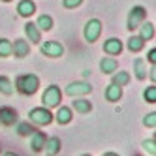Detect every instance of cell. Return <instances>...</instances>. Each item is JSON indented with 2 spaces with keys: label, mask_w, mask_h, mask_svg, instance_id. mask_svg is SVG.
Segmentation results:
<instances>
[{
  "label": "cell",
  "mask_w": 156,
  "mask_h": 156,
  "mask_svg": "<svg viewBox=\"0 0 156 156\" xmlns=\"http://www.w3.org/2000/svg\"><path fill=\"white\" fill-rule=\"evenodd\" d=\"M17 12H19V15L28 17L36 12V6H34L32 0H23V2H19V6H17Z\"/></svg>",
  "instance_id": "30bf717a"
},
{
  "label": "cell",
  "mask_w": 156,
  "mask_h": 156,
  "mask_svg": "<svg viewBox=\"0 0 156 156\" xmlns=\"http://www.w3.org/2000/svg\"><path fill=\"white\" fill-rule=\"evenodd\" d=\"M17 120V115H15V111L13 109H9V107H2L0 109V122H4V124H13V122Z\"/></svg>",
  "instance_id": "8fae6325"
},
{
  "label": "cell",
  "mask_w": 156,
  "mask_h": 156,
  "mask_svg": "<svg viewBox=\"0 0 156 156\" xmlns=\"http://www.w3.org/2000/svg\"><path fill=\"white\" fill-rule=\"evenodd\" d=\"M57 120H58V124H68L72 120V111L68 107H60L57 113Z\"/></svg>",
  "instance_id": "e0dca14e"
},
{
  "label": "cell",
  "mask_w": 156,
  "mask_h": 156,
  "mask_svg": "<svg viewBox=\"0 0 156 156\" xmlns=\"http://www.w3.org/2000/svg\"><path fill=\"white\" fill-rule=\"evenodd\" d=\"M145 8H141V6H136V8H132V12H130V15H128V28L130 30H133V28H137L139 27V23L145 19Z\"/></svg>",
  "instance_id": "8992f818"
},
{
  "label": "cell",
  "mask_w": 156,
  "mask_h": 156,
  "mask_svg": "<svg viewBox=\"0 0 156 156\" xmlns=\"http://www.w3.org/2000/svg\"><path fill=\"white\" fill-rule=\"evenodd\" d=\"M41 53L45 55V57L58 58V57H62L64 49H62V45H60L58 41H45V43L41 45Z\"/></svg>",
  "instance_id": "5b68a950"
},
{
  "label": "cell",
  "mask_w": 156,
  "mask_h": 156,
  "mask_svg": "<svg viewBox=\"0 0 156 156\" xmlns=\"http://www.w3.org/2000/svg\"><path fill=\"white\" fill-rule=\"evenodd\" d=\"M60 90H58V87H55V85H51V87H47V90L43 92V96H41V102H43V105L45 107H57L58 105V102H60Z\"/></svg>",
  "instance_id": "7a4b0ae2"
},
{
  "label": "cell",
  "mask_w": 156,
  "mask_h": 156,
  "mask_svg": "<svg viewBox=\"0 0 156 156\" xmlns=\"http://www.w3.org/2000/svg\"><path fill=\"white\" fill-rule=\"evenodd\" d=\"M145 100H147V102L149 104H156V87L152 85V87H149L147 88V90H145Z\"/></svg>",
  "instance_id": "484cf974"
},
{
  "label": "cell",
  "mask_w": 156,
  "mask_h": 156,
  "mask_svg": "<svg viewBox=\"0 0 156 156\" xmlns=\"http://www.w3.org/2000/svg\"><path fill=\"white\" fill-rule=\"evenodd\" d=\"M13 53H15V57H19V58L27 57V55H28V43L25 40H17L13 43Z\"/></svg>",
  "instance_id": "5bb4252c"
},
{
  "label": "cell",
  "mask_w": 156,
  "mask_h": 156,
  "mask_svg": "<svg viewBox=\"0 0 156 156\" xmlns=\"http://www.w3.org/2000/svg\"><path fill=\"white\" fill-rule=\"evenodd\" d=\"M0 92L9 96V94H13V85L12 81L8 79V77H0Z\"/></svg>",
  "instance_id": "ffe728a7"
},
{
  "label": "cell",
  "mask_w": 156,
  "mask_h": 156,
  "mask_svg": "<svg viewBox=\"0 0 156 156\" xmlns=\"http://www.w3.org/2000/svg\"><path fill=\"white\" fill-rule=\"evenodd\" d=\"M43 147H45V152L47 154H57L60 151V141H58V137H51V139L45 141Z\"/></svg>",
  "instance_id": "2e32d148"
},
{
  "label": "cell",
  "mask_w": 156,
  "mask_h": 156,
  "mask_svg": "<svg viewBox=\"0 0 156 156\" xmlns=\"http://www.w3.org/2000/svg\"><path fill=\"white\" fill-rule=\"evenodd\" d=\"M104 51H105L107 55H119V53L122 51V43H120V40H117V38H109V40L104 43Z\"/></svg>",
  "instance_id": "9c48e42d"
},
{
  "label": "cell",
  "mask_w": 156,
  "mask_h": 156,
  "mask_svg": "<svg viewBox=\"0 0 156 156\" xmlns=\"http://www.w3.org/2000/svg\"><path fill=\"white\" fill-rule=\"evenodd\" d=\"M100 68H102L104 73H113L119 68V62L115 58H104L102 62H100Z\"/></svg>",
  "instance_id": "9a60e30c"
},
{
  "label": "cell",
  "mask_w": 156,
  "mask_h": 156,
  "mask_svg": "<svg viewBox=\"0 0 156 156\" xmlns=\"http://www.w3.org/2000/svg\"><path fill=\"white\" fill-rule=\"evenodd\" d=\"M128 49L130 51H141L143 49V40L139 36H133L128 40Z\"/></svg>",
  "instance_id": "d4e9b609"
},
{
  "label": "cell",
  "mask_w": 156,
  "mask_h": 156,
  "mask_svg": "<svg viewBox=\"0 0 156 156\" xmlns=\"http://www.w3.org/2000/svg\"><path fill=\"white\" fill-rule=\"evenodd\" d=\"M100 32H102V23H100L98 19H90L87 23V27H85V40L88 43L96 41L98 36H100Z\"/></svg>",
  "instance_id": "277c9868"
},
{
  "label": "cell",
  "mask_w": 156,
  "mask_h": 156,
  "mask_svg": "<svg viewBox=\"0 0 156 156\" xmlns=\"http://www.w3.org/2000/svg\"><path fill=\"white\" fill-rule=\"evenodd\" d=\"M73 109L79 111V113H88V111L92 109V104L87 102V100H75V102H73Z\"/></svg>",
  "instance_id": "d6986e66"
},
{
  "label": "cell",
  "mask_w": 156,
  "mask_h": 156,
  "mask_svg": "<svg viewBox=\"0 0 156 156\" xmlns=\"http://www.w3.org/2000/svg\"><path fill=\"white\" fill-rule=\"evenodd\" d=\"M143 147H145V151H147L149 154H154V152H156V149H154V147H156L154 139H147V141L143 143Z\"/></svg>",
  "instance_id": "f1b7e54d"
},
{
  "label": "cell",
  "mask_w": 156,
  "mask_h": 156,
  "mask_svg": "<svg viewBox=\"0 0 156 156\" xmlns=\"http://www.w3.org/2000/svg\"><path fill=\"white\" fill-rule=\"evenodd\" d=\"M25 32H27V36H28V40H30L32 43H38V41H40V28H38V25L27 23V25H25Z\"/></svg>",
  "instance_id": "4fadbf2b"
},
{
  "label": "cell",
  "mask_w": 156,
  "mask_h": 156,
  "mask_svg": "<svg viewBox=\"0 0 156 156\" xmlns=\"http://www.w3.org/2000/svg\"><path fill=\"white\" fill-rule=\"evenodd\" d=\"M13 53V45L9 40H0V57H9Z\"/></svg>",
  "instance_id": "44dd1931"
},
{
  "label": "cell",
  "mask_w": 156,
  "mask_h": 156,
  "mask_svg": "<svg viewBox=\"0 0 156 156\" xmlns=\"http://www.w3.org/2000/svg\"><path fill=\"white\" fill-rule=\"evenodd\" d=\"M17 132H19V136H30V133L34 132V128H32L30 124H27V122H23V124H19Z\"/></svg>",
  "instance_id": "4316f807"
},
{
  "label": "cell",
  "mask_w": 156,
  "mask_h": 156,
  "mask_svg": "<svg viewBox=\"0 0 156 156\" xmlns=\"http://www.w3.org/2000/svg\"><path fill=\"white\" fill-rule=\"evenodd\" d=\"M28 117H30V120H32V122H36V124H41V126H47L49 122L53 120V115L49 113L47 109H43V107H36V109H32Z\"/></svg>",
  "instance_id": "3957f363"
},
{
  "label": "cell",
  "mask_w": 156,
  "mask_h": 156,
  "mask_svg": "<svg viewBox=\"0 0 156 156\" xmlns=\"http://www.w3.org/2000/svg\"><path fill=\"white\" fill-rule=\"evenodd\" d=\"M128 81H130V75H128L126 72H119V73L113 75V83L119 85V87H124Z\"/></svg>",
  "instance_id": "cb8c5ba5"
},
{
  "label": "cell",
  "mask_w": 156,
  "mask_h": 156,
  "mask_svg": "<svg viewBox=\"0 0 156 156\" xmlns=\"http://www.w3.org/2000/svg\"><path fill=\"white\" fill-rule=\"evenodd\" d=\"M32 141H30V147L34 152H41L43 151V145H45V136L41 132H32Z\"/></svg>",
  "instance_id": "ba28073f"
},
{
  "label": "cell",
  "mask_w": 156,
  "mask_h": 156,
  "mask_svg": "<svg viewBox=\"0 0 156 156\" xmlns=\"http://www.w3.org/2000/svg\"><path fill=\"white\" fill-rule=\"evenodd\" d=\"M81 2H83V0H64V6L66 8H77Z\"/></svg>",
  "instance_id": "f546056e"
},
{
  "label": "cell",
  "mask_w": 156,
  "mask_h": 156,
  "mask_svg": "<svg viewBox=\"0 0 156 156\" xmlns=\"http://www.w3.org/2000/svg\"><path fill=\"white\" fill-rule=\"evenodd\" d=\"M90 90H92V87L88 85V83H83V81L72 83V85L66 87V92H68L70 96H83V94H88Z\"/></svg>",
  "instance_id": "52a82bcc"
},
{
  "label": "cell",
  "mask_w": 156,
  "mask_h": 156,
  "mask_svg": "<svg viewBox=\"0 0 156 156\" xmlns=\"http://www.w3.org/2000/svg\"><path fill=\"white\" fill-rule=\"evenodd\" d=\"M152 36H154V25H152V23H145V25L141 27V36H139V38H141L143 41H149Z\"/></svg>",
  "instance_id": "ac0fdd59"
},
{
  "label": "cell",
  "mask_w": 156,
  "mask_h": 156,
  "mask_svg": "<svg viewBox=\"0 0 156 156\" xmlns=\"http://www.w3.org/2000/svg\"><path fill=\"white\" fill-rule=\"evenodd\" d=\"M143 124H145V126H151V128H154V126H156V113H149V115H145V119H143Z\"/></svg>",
  "instance_id": "83f0119b"
},
{
  "label": "cell",
  "mask_w": 156,
  "mask_h": 156,
  "mask_svg": "<svg viewBox=\"0 0 156 156\" xmlns=\"http://www.w3.org/2000/svg\"><path fill=\"white\" fill-rule=\"evenodd\" d=\"M133 70H136L137 79H145V77H147V70H145V62H143L141 58H137L136 62H133Z\"/></svg>",
  "instance_id": "7402d4cb"
},
{
  "label": "cell",
  "mask_w": 156,
  "mask_h": 156,
  "mask_svg": "<svg viewBox=\"0 0 156 156\" xmlns=\"http://www.w3.org/2000/svg\"><path fill=\"white\" fill-rule=\"evenodd\" d=\"M149 60H151L152 64L156 62V49H151V51H149Z\"/></svg>",
  "instance_id": "4dcf8cb0"
},
{
  "label": "cell",
  "mask_w": 156,
  "mask_h": 156,
  "mask_svg": "<svg viewBox=\"0 0 156 156\" xmlns=\"http://www.w3.org/2000/svg\"><path fill=\"white\" fill-rule=\"evenodd\" d=\"M40 87V79L34 73H28V75H21L17 79V90L21 94H34Z\"/></svg>",
  "instance_id": "6da1fadb"
},
{
  "label": "cell",
  "mask_w": 156,
  "mask_h": 156,
  "mask_svg": "<svg viewBox=\"0 0 156 156\" xmlns=\"http://www.w3.org/2000/svg\"><path fill=\"white\" fill-rule=\"evenodd\" d=\"M38 28H41V30H51L53 28V19L49 15H40V19H38Z\"/></svg>",
  "instance_id": "603a6c76"
},
{
  "label": "cell",
  "mask_w": 156,
  "mask_h": 156,
  "mask_svg": "<svg viewBox=\"0 0 156 156\" xmlns=\"http://www.w3.org/2000/svg\"><path fill=\"white\" fill-rule=\"evenodd\" d=\"M4 2H9V0H4Z\"/></svg>",
  "instance_id": "1f68e13d"
},
{
  "label": "cell",
  "mask_w": 156,
  "mask_h": 156,
  "mask_svg": "<svg viewBox=\"0 0 156 156\" xmlns=\"http://www.w3.org/2000/svg\"><path fill=\"white\" fill-rule=\"evenodd\" d=\"M122 96V88L115 83H111L107 87V90H105V98L109 100V102H119V98Z\"/></svg>",
  "instance_id": "7c38bea8"
}]
</instances>
